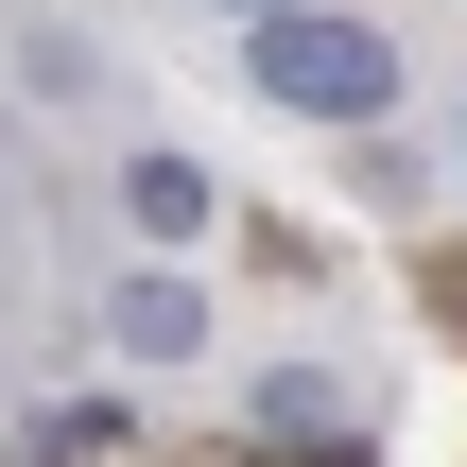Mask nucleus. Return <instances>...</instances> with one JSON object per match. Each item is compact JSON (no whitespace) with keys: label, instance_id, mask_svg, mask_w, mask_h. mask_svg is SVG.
<instances>
[{"label":"nucleus","instance_id":"nucleus-1","mask_svg":"<svg viewBox=\"0 0 467 467\" xmlns=\"http://www.w3.org/2000/svg\"><path fill=\"white\" fill-rule=\"evenodd\" d=\"M260 87H277V104H329V121H381V104H399V52H381L364 17H312V0H295V17H260Z\"/></svg>","mask_w":467,"mask_h":467},{"label":"nucleus","instance_id":"nucleus-2","mask_svg":"<svg viewBox=\"0 0 467 467\" xmlns=\"http://www.w3.org/2000/svg\"><path fill=\"white\" fill-rule=\"evenodd\" d=\"M243 433L277 467H347V381H312V364H277L260 399H243Z\"/></svg>","mask_w":467,"mask_h":467},{"label":"nucleus","instance_id":"nucleus-3","mask_svg":"<svg viewBox=\"0 0 467 467\" xmlns=\"http://www.w3.org/2000/svg\"><path fill=\"white\" fill-rule=\"evenodd\" d=\"M121 347H139V364H191V347H208V295H191V277H139V295H121Z\"/></svg>","mask_w":467,"mask_h":467},{"label":"nucleus","instance_id":"nucleus-4","mask_svg":"<svg viewBox=\"0 0 467 467\" xmlns=\"http://www.w3.org/2000/svg\"><path fill=\"white\" fill-rule=\"evenodd\" d=\"M121 208H139L156 243H191V225H208V173H191V156H139V173H121Z\"/></svg>","mask_w":467,"mask_h":467},{"label":"nucleus","instance_id":"nucleus-5","mask_svg":"<svg viewBox=\"0 0 467 467\" xmlns=\"http://www.w3.org/2000/svg\"><path fill=\"white\" fill-rule=\"evenodd\" d=\"M35 451H52V467H104V451H121V399H52Z\"/></svg>","mask_w":467,"mask_h":467},{"label":"nucleus","instance_id":"nucleus-6","mask_svg":"<svg viewBox=\"0 0 467 467\" xmlns=\"http://www.w3.org/2000/svg\"><path fill=\"white\" fill-rule=\"evenodd\" d=\"M243 17H295V0H243Z\"/></svg>","mask_w":467,"mask_h":467},{"label":"nucleus","instance_id":"nucleus-7","mask_svg":"<svg viewBox=\"0 0 467 467\" xmlns=\"http://www.w3.org/2000/svg\"><path fill=\"white\" fill-rule=\"evenodd\" d=\"M451 156H467V121H451Z\"/></svg>","mask_w":467,"mask_h":467}]
</instances>
